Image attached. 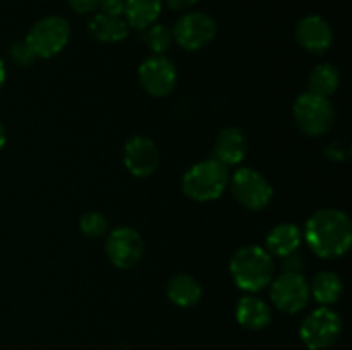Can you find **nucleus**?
I'll return each instance as SVG.
<instances>
[{"label":"nucleus","instance_id":"nucleus-1","mask_svg":"<svg viewBox=\"0 0 352 350\" xmlns=\"http://www.w3.org/2000/svg\"><path fill=\"white\" fill-rule=\"evenodd\" d=\"M302 237L309 249L322 259L342 257L352 244L351 218L336 208L318 209L306 222Z\"/></svg>","mask_w":352,"mask_h":350},{"label":"nucleus","instance_id":"nucleus-2","mask_svg":"<svg viewBox=\"0 0 352 350\" xmlns=\"http://www.w3.org/2000/svg\"><path fill=\"white\" fill-rule=\"evenodd\" d=\"M229 271L237 288L254 294L267 288L274 280V257L260 246H244L230 257Z\"/></svg>","mask_w":352,"mask_h":350},{"label":"nucleus","instance_id":"nucleus-3","mask_svg":"<svg viewBox=\"0 0 352 350\" xmlns=\"http://www.w3.org/2000/svg\"><path fill=\"white\" fill-rule=\"evenodd\" d=\"M229 185V170L215 158L198 161L182 177V191L195 201L219 199Z\"/></svg>","mask_w":352,"mask_h":350},{"label":"nucleus","instance_id":"nucleus-4","mask_svg":"<svg viewBox=\"0 0 352 350\" xmlns=\"http://www.w3.org/2000/svg\"><path fill=\"white\" fill-rule=\"evenodd\" d=\"M296 126L306 136L318 137L329 132L336 124V108L327 96L315 93H302L292 106Z\"/></svg>","mask_w":352,"mask_h":350},{"label":"nucleus","instance_id":"nucleus-5","mask_svg":"<svg viewBox=\"0 0 352 350\" xmlns=\"http://www.w3.org/2000/svg\"><path fill=\"white\" fill-rule=\"evenodd\" d=\"M69 40H71V26L60 16L41 17L30 27L24 38L36 58L55 57L67 47Z\"/></svg>","mask_w":352,"mask_h":350},{"label":"nucleus","instance_id":"nucleus-6","mask_svg":"<svg viewBox=\"0 0 352 350\" xmlns=\"http://www.w3.org/2000/svg\"><path fill=\"white\" fill-rule=\"evenodd\" d=\"M342 318L329 305L315 309L309 312L299 328V336L306 349L325 350L332 347L342 333Z\"/></svg>","mask_w":352,"mask_h":350},{"label":"nucleus","instance_id":"nucleus-7","mask_svg":"<svg viewBox=\"0 0 352 350\" xmlns=\"http://www.w3.org/2000/svg\"><path fill=\"white\" fill-rule=\"evenodd\" d=\"M229 182L236 201L251 211L267 208L274 198V187L267 177L251 167L239 168Z\"/></svg>","mask_w":352,"mask_h":350},{"label":"nucleus","instance_id":"nucleus-8","mask_svg":"<svg viewBox=\"0 0 352 350\" xmlns=\"http://www.w3.org/2000/svg\"><path fill=\"white\" fill-rule=\"evenodd\" d=\"M270 299L278 311L287 314L301 312L311 299L308 280L302 273L282 271L270 281Z\"/></svg>","mask_w":352,"mask_h":350},{"label":"nucleus","instance_id":"nucleus-9","mask_svg":"<svg viewBox=\"0 0 352 350\" xmlns=\"http://www.w3.org/2000/svg\"><path fill=\"white\" fill-rule=\"evenodd\" d=\"M105 253L113 266L120 270H129L136 266L143 257V235L133 226H117L107 233Z\"/></svg>","mask_w":352,"mask_h":350},{"label":"nucleus","instance_id":"nucleus-10","mask_svg":"<svg viewBox=\"0 0 352 350\" xmlns=\"http://www.w3.org/2000/svg\"><path fill=\"white\" fill-rule=\"evenodd\" d=\"M172 34L175 43L184 50H201L217 36V23L206 12H188L175 23Z\"/></svg>","mask_w":352,"mask_h":350},{"label":"nucleus","instance_id":"nucleus-11","mask_svg":"<svg viewBox=\"0 0 352 350\" xmlns=\"http://www.w3.org/2000/svg\"><path fill=\"white\" fill-rule=\"evenodd\" d=\"M140 84L144 91L155 98H165L174 91L177 84V69L174 62L165 55H153L141 62L138 69Z\"/></svg>","mask_w":352,"mask_h":350},{"label":"nucleus","instance_id":"nucleus-12","mask_svg":"<svg viewBox=\"0 0 352 350\" xmlns=\"http://www.w3.org/2000/svg\"><path fill=\"white\" fill-rule=\"evenodd\" d=\"M122 160L129 174L144 178L157 172L160 165V151L150 137L133 136L124 146Z\"/></svg>","mask_w":352,"mask_h":350},{"label":"nucleus","instance_id":"nucleus-13","mask_svg":"<svg viewBox=\"0 0 352 350\" xmlns=\"http://www.w3.org/2000/svg\"><path fill=\"white\" fill-rule=\"evenodd\" d=\"M296 41L311 54H325L333 43V31L322 16L309 14L296 26Z\"/></svg>","mask_w":352,"mask_h":350},{"label":"nucleus","instance_id":"nucleus-14","mask_svg":"<svg viewBox=\"0 0 352 350\" xmlns=\"http://www.w3.org/2000/svg\"><path fill=\"white\" fill-rule=\"evenodd\" d=\"M215 160L226 167L239 165L248 153V136L239 127H226L215 139Z\"/></svg>","mask_w":352,"mask_h":350},{"label":"nucleus","instance_id":"nucleus-15","mask_svg":"<svg viewBox=\"0 0 352 350\" xmlns=\"http://www.w3.org/2000/svg\"><path fill=\"white\" fill-rule=\"evenodd\" d=\"M236 319L241 326L248 329H263L270 325L272 311L270 305L256 295H244L236 305Z\"/></svg>","mask_w":352,"mask_h":350},{"label":"nucleus","instance_id":"nucleus-16","mask_svg":"<svg viewBox=\"0 0 352 350\" xmlns=\"http://www.w3.org/2000/svg\"><path fill=\"white\" fill-rule=\"evenodd\" d=\"M88 31L102 43H119L129 36L131 27L124 17L95 12L88 23Z\"/></svg>","mask_w":352,"mask_h":350},{"label":"nucleus","instance_id":"nucleus-17","mask_svg":"<svg viewBox=\"0 0 352 350\" xmlns=\"http://www.w3.org/2000/svg\"><path fill=\"white\" fill-rule=\"evenodd\" d=\"M302 232L294 223H280L274 226L267 235V250L270 256L285 257L292 253H298L301 246Z\"/></svg>","mask_w":352,"mask_h":350},{"label":"nucleus","instance_id":"nucleus-18","mask_svg":"<svg viewBox=\"0 0 352 350\" xmlns=\"http://www.w3.org/2000/svg\"><path fill=\"white\" fill-rule=\"evenodd\" d=\"M167 295L172 304L179 307H195L203 297L201 285L198 283L196 278H192L188 273H177L168 280Z\"/></svg>","mask_w":352,"mask_h":350},{"label":"nucleus","instance_id":"nucleus-19","mask_svg":"<svg viewBox=\"0 0 352 350\" xmlns=\"http://www.w3.org/2000/svg\"><path fill=\"white\" fill-rule=\"evenodd\" d=\"M162 0H126L124 19L134 30H146L157 23L162 14Z\"/></svg>","mask_w":352,"mask_h":350},{"label":"nucleus","instance_id":"nucleus-20","mask_svg":"<svg viewBox=\"0 0 352 350\" xmlns=\"http://www.w3.org/2000/svg\"><path fill=\"white\" fill-rule=\"evenodd\" d=\"M309 292L315 297V301L322 305H332L342 297L344 283L342 278L333 271H320L315 275Z\"/></svg>","mask_w":352,"mask_h":350},{"label":"nucleus","instance_id":"nucleus-21","mask_svg":"<svg viewBox=\"0 0 352 350\" xmlns=\"http://www.w3.org/2000/svg\"><path fill=\"white\" fill-rule=\"evenodd\" d=\"M309 93L320 96H332L340 86V71L333 64H318L308 79Z\"/></svg>","mask_w":352,"mask_h":350},{"label":"nucleus","instance_id":"nucleus-22","mask_svg":"<svg viewBox=\"0 0 352 350\" xmlns=\"http://www.w3.org/2000/svg\"><path fill=\"white\" fill-rule=\"evenodd\" d=\"M144 41H146L148 48L155 55H164L172 47V43H174V34H172V30L168 26L155 23L150 27H146Z\"/></svg>","mask_w":352,"mask_h":350},{"label":"nucleus","instance_id":"nucleus-23","mask_svg":"<svg viewBox=\"0 0 352 350\" xmlns=\"http://www.w3.org/2000/svg\"><path fill=\"white\" fill-rule=\"evenodd\" d=\"M79 229L89 239H98L109 233V222L105 216L98 211H86L79 218Z\"/></svg>","mask_w":352,"mask_h":350},{"label":"nucleus","instance_id":"nucleus-24","mask_svg":"<svg viewBox=\"0 0 352 350\" xmlns=\"http://www.w3.org/2000/svg\"><path fill=\"white\" fill-rule=\"evenodd\" d=\"M352 154L351 144L347 143L346 139H336L327 146L325 150V156L329 160L337 161V163H344V161H349Z\"/></svg>","mask_w":352,"mask_h":350},{"label":"nucleus","instance_id":"nucleus-25","mask_svg":"<svg viewBox=\"0 0 352 350\" xmlns=\"http://www.w3.org/2000/svg\"><path fill=\"white\" fill-rule=\"evenodd\" d=\"M10 58L14 60V64L21 65V67H26V65L33 64V60L36 57H34L31 48L26 45V41H17L10 48Z\"/></svg>","mask_w":352,"mask_h":350},{"label":"nucleus","instance_id":"nucleus-26","mask_svg":"<svg viewBox=\"0 0 352 350\" xmlns=\"http://www.w3.org/2000/svg\"><path fill=\"white\" fill-rule=\"evenodd\" d=\"M102 0H67L69 7L78 14H95Z\"/></svg>","mask_w":352,"mask_h":350},{"label":"nucleus","instance_id":"nucleus-27","mask_svg":"<svg viewBox=\"0 0 352 350\" xmlns=\"http://www.w3.org/2000/svg\"><path fill=\"white\" fill-rule=\"evenodd\" d=\"M124 5H126V0H102L98 10L109 16L124 17Z\"/></svg>","mask_w":352,"mask_h":350},{"label":"nucleus","instance_id":"nucleus-28","mask_svg":"<svg viewBox=\"0 0 352 350\" xmlns=\"http://www.w3.org/2000/svg\"><path fill=\"white\" fill-rule=\"evenodd\" d=\"M284 259V271H292V273H301L302 268H305V259L299 254L292 253L289 256L282 257Z\"/></svg>","mask_w":352,"mask_h":350},{"label":"nucleus","instance_id":"nucleus-29","mask_svg":"<svg viewBox=\"0 0 352 350\" xmlns=\"http://www.w3.org/2000/svg\"><path fill=\"white\" fill-rule=\"evenodd\" d=\"M172 10H188L198 3V0H165Z\"/></svg>","mask_w":352,"mask_h":350},{"label":"nucleus","instance_id":"nucleus-30","mask_svg":"<svg viewBox=\"0 0 352 350\" xmlns=\"http://www.w3.org/2000/svg\"><path fill=\"white\" fill-rule=\"evenodd\" d=\"M6 78H7V69H6V64H3L2 57H0V88H2L3 82H6Z\"/></svg>","mask_w":352,"mask_h":350},{"label":"nucleus","instance_id":"nucleus-31","mask_svg":"<svg viewBox=\"0 0 352 350\" xmlns=\"http://www.w3.org/2000/svg\"><path fill=\"white\" fill-rule=\"evenodd\" d=\"M6 141H7L6 127H3V124L0 122V151H2V150H3V146H6Z\"/></svg>","mask_w":352,"mask_h":350}]
</instances>
